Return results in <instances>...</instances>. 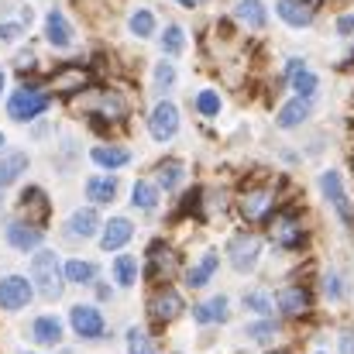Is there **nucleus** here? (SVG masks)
Masks as SVG:
<instances>
[{"label":"nucleus","mask_w":354,"mask_h":354,"mask_svg":"<svg viewBox=\"0 0 354 354\" xmlns=\"http://www.w3.org/2000/svg\"><path fill=\"white\" fill-rule=\"evenodd\" d=\"M183 45H186V35H183V28H179V24H169V28H165V35H162V52H169V55H179V52H183Z\"/></svg>","instance_id":"obj_34"},{"label":"nucleus","mask_w":354,"mask_h":354,"mask_svg":"<svg viewBox=\"0 0 354 354\" xmlns=\"http://www.w3.org/2000/svg\"><path fill=\"white\" fill-rule=\"evenodd\" d=\"M313 114V104H310V97H299V100H289L282 111H279V127H296V124H303V120Z\"/></svg>","instance_id":"obj_15"},{"label":"nucleus","mask_w":354,"mask_h":354,"mask_svg":"<svg viewBox=\"0 0 354 354\" xmlns=\"http://www.w3.org/2000/svg\"><path fill=\"white\" fill-rule=\"evenodd\" d=\"M148 313H151V320L169 324V320H176V317L183 313V296H179L176 289H158V292L151 296V303H148Z\"/></svg>","instance_id":"obj_9"},{"label":"nucleus","mask_w":354,"mask_h":354,"mask_svg":"<svg viewBox=\"0 0 354 354\" xmlns=\"http://www.w3.org/2000/svg\"><path fill=\"white\" fill-rule=\"evenodd\" d=\"M196 111H200L203 118H214V114H221V93H214V90H203V93L196 97Z\"/></svg>","instance_id":"obj_36"},{"label":"nucleus","mask_w":354,"mask_h":354,"mask_svg":"<svg viewBox=\"0 0 354 354\" xmlns=\"http://www.w3.org/2000/svg\"><path fill=\"white\" fill-rule=\"evenodd\" d=\"M90 158H93L97 165H104V169H120V165L131 162L127 148H118V145H97V148L90 151Z\"/></svg>","instance_id":"obj_18"},{"label":"nucleus","mask_w":354,"mask_h":354,"mask_svg":"<svg viewBox=\"0 0 354 354\" xmlns=\"http://www.w3.org/2000/svg\"><path fill=\"white\" fill-rule=\"evenodd\" d=\"M279 17L292 28H306L313 21V3H303V0H279Z\"/></svg>","instance_id":"obj_13"},{"label":"nucleus","mask_w":354,"mask_h":354,"mask_svg":"<svg viewBox=\"0 0 354 354\" xmlns=\"http://www.w3.org/2000/svg\"><path fill=\"white\" fill-rule=\"evenodd\" d=\"M62 354H69V351H62Z\"/></svg>","instance_id":"obj_48"},{"label":"nucleus","mask_w":354,"mask_h":354,"mask_svg":"<svg viewBox=\"0 0 354 354\" xmlns=\"http://www.w3.org/2000/svg\"><path fill=\"white\" fill-rule=\"evenodd\" d=\"M176 268H179V254H176L169 244L155 241V244L148 248V275H151V279H169Z\"/></svg>","instance_id":"obj_8"},{"label":"nucleus","mask_w":354,"mask_h":354,"mask_svg":"<svg viewBox=\"0 0 354 354\" xmlns=\"http://www.w3.org/2000/svg\"><path fill=\"white\" fill-rule=\"evenodd\" d=\"M148 127H151V138H155V141H169V138H176V131H179V107L169 104V100H162V104L151 111Z\"/></svg>","instance_id":"obj_5"},{"label":"nucleus","mask_w":354,"mask_h":354,"mask_svg":"<svg viewBox=\"0 0 354 354\" xmlns=\"http://www.w3.org/2000/svg\"><path fill=\"white\" fill-rule=\"evenodd\" d=\"M7 111H10V118L14 120H31V118H38V114L48 111V97L38 93V90L21 86V90L10 93V107H7Z\"/></svg>","instance_id":"obj_4"},{"label":"nucleus","mask_w":354,"mask_h":354,"mask_svg":"<svg viewBox=\"0 0 354 354\" xmlns=\"http://www.w3.org/2000/svg\"><path fill=\"white\" fill-rule=\"evenodd\" d=\"M86 86V73L83 69H66V73H59L55 80H52V90L55 93H76V90H83Z\"/></svg>","instance_id":"obj_27"},{"label":"nucleus","mask_w":354,"mask_h":354,"mask_svg":"<svg viewBox=\"0 0 354 354\" xmlns=\"http://www.w3.org/2000/svg\"><path fill=\"white\" fill-rule=\"evenodd\" d=\"M227 254H231V265L237 272H248L258 261V254H261V241L254 234H237L231 241V248H227Z\"/></svg>","instance_id":"obj_7"},{"label":"nucleus","mask_w":354,"mask_h":354,"mask_svg":"<svg viewBox=\"0 0 354 354\" xmlns=\"http://www.w3.org/2000/svg\"><path fill=\"white\" fill-rule=\"evenodd\" d=\"M45 38H48L52 45H59V48H66V45L73 41V28H69V21H66L59 10H52V14L45 17Z\"/></svg>","instance_id":"obj_16"},{"label":"nucleus","mask_w":354,"mask_h":354,"mask_svg":"<svg viewBox=\"0 0 354 354\" xmlns=\"http://www.w3.org/2000/svg\"><path fill=\"white\" fill-rule=\"evenodd\" d=\"M7 244H14L17 251H31L41 244V227L38 224H24V221H14L7 227Z\"/></svg>","instance_id":"obj_12"},{"label":"nucleus","mask_w":354,"mask_h":354,"mask_svg":"<svg viewBox=\"0 0 354 354\" xmlns=\"http://www.w3.org/2000/svg\"><path fill=\"white\" fill-rule=\"evenodd\" d=\"M0 93H3V69H0Z\"/></svg>","instance_id":"obj_46"},{"label":"nucleus","mask_w":354,"mask_h":354,"mask_svg":"<svg viewBox=\"0 0 354 354\" xmlns=\"http://www.w3.org/2000/svg\"><path fill=\"white\" fill-rule=\"evenodd\" d=\"M268 237L282 248H299L306 241V231H303V221L292 210H275L272 221H268Z\"/></svg>","instance_id":"obj_2"},{"label":"nucleus","mask_w":354,"mask_h":354,"mask_svg":"<svg viewBox=\"0 0 354 354\" xmlns=\"http://www.w3.org/2000/svg\"><path fill=\"white\" fill-rule=\"evenodd\" d=\"M24 169H28V155L24 151H10L7 158H0V186H10Z\"/></svg>","instance_id":"obj_24"},{"label":"nucleus","mask_w":354,"mask_h":354,"mask_svg":"<svg viewBox=\"0 0 354 354\" xmlns=\"http://www.w3.org/2000/svg\"><path fill=\"white\" fill-rule=\"evenodd\" d=\"M0 148H3V134H0Z\"/></svg>","instance_id":"obj_47"},{"label":"nucleus","mask_w":354,"mask_h":354,"mask_svg":"<svg viewBox=\"0 0 354 354\" xmlns=\"http://www.w3.org/2000/svg\"><path fill=\"white\" fill-rule=\"evenodd\" d=\"M214 272H217V254H214V251H207V254H203V261H200L196 268H189V272H186V282H189L193 289H200V286H207V282L214 279Z\"/></svg>","instance_id":"obj_22"},{"label":"nucleus","mask_w":354,"mask_h":354,"mask_svg":"<svg viewBox=\"0 0 354 354\" xmlns=\"http://www.w3.org/2000/svg\"><path fill=\"white\" fill-rule=\"evenodd\" d=\"M183 183V162H165L162 169H158V189H176Z\"/></svg>","instance_id":"obj_31"},{"label":"nucleus","mask_w":354,"mask_h":354,"mask_svg":"<svg viewBox=\"0 0 354 354\" xmlns=\"http://www.w3.org/2000/svg\"><path fill=\"white\" fill-rule=\"evenodd\" d=\"M86 196H90L93 203H114V200H118V179H111V176L90 179V183H86Z\"/></svg>","instance_id":"obj_20"},{"label":"nucleus","mask_w":354,"mask_h":354,"mask_svg":"<svg viewBox=\"0 0 354 354\" xmlns=\"http://www.w3.org/2000/svg\"><path fill=\"white\" fill-rule=\"evenodd\" d=\"M131 231H134V227H131V221L114 217V221L107 224V231H104V244H100V248H104V251H120V248L131 241Z\"/></svg>","instance_id":"obj_17"},{"label":"nucleus","mask_w":354,"mask_h":354,"mask_svg":"<svg viewBox=\"0 0 354 354\" xmlns=\"http://www.w3.org/2000/svg\"><path fill=\"white\" fill-rule=\"evenodd\" d=\"M97 227H100V217L93 210H76L69 217V234H76V237H93Z\"/></svg>","instance_id":"obj_23"},{"label":"nucleus","mask_w":354,"mask_h":354,"mask_svg":"<svg viewBox=\"0 0 354 354\" xmlns=\"http://www.w3.org/2000/svg\"><path fill=\"white\" fill-rule=\"evenodd\" d=\"M275 334V324L272 320H261V324H251L248 327V337H254V341H268Z\"/></svg>","instance_id":"obj_41"},{"label":"nucleus","mask_w":354,"mask_h":354,"mask_svg":"<svg viewBox=\"0 0 354 354\" xmlns=\"http://www.w3.org/2000/svg\"><path fill=\"white\" fill-rule=\"evenodd\" d=\"M241 214L244 221H265L275 214V193L272 189H248L241 196Z\"/></svg>","instance_id":"obj_6"},{"label":"nucleus","mask_w":354,"mask_h":354,"mask_svg":"<svg viewBox=\"0 0 354 354\" xmlns=\"http://www.w3.org/2000/svg\"><path fill=\"white\" fill-rule=\"evenodd\" d=\"M28 299H31V282L28 279H21V275L0 279V306L3 310H21V306H28Z\"/></svg>","instance_id":"obj_10"},{"label":"nucleus","mask_w":354,"mask_h":354,"mask_svg":"<svg viewBox=\"0 0 354 354\" xmlns=\"http://www.w3.org/2000/svg\"><path fill=\"white\" fill-rule=\"evenodd\" d=\"M131 203L141 207V210H155V207H158V186H151V183H134Z\"/></svg>","instance_id":"obj_29"},{"label":"nucleus","mask_w":354,"mask_h":354,"mask_svg":"<svg viewBox=\"0 0 354 354\" xmlns=\"http://www.w3.org/2000/svg\"><path fill=\"white\" fill-rule=\"evenodd\" d=\"M21 210H24V214H35L38 224H45V217H48V200H45V193H41L38 186H31V189L21 196Z\"/></svg>","instance_id":"obj_25"},{"label":"nucleus","mask_w":354,"mask_h":354,"mask_svg":"<svg viewBox=\"0 0 354 354\" xmlns=\"http://www.w3.org/2000/svg\"><path fill=\"white\" fill-rule=\"evenodd\" d=\"M320 189H324V196L330 200V207L337 210V217L351 227V224H354V203L348 200V193H344L341 172H337V169H327V172L320 176Z\"/></svg>","instance_id":"obj_3"},{"label":"nucleus","mask_w":354,"mask_h":354,"mask_svg":"<svg viewBox=\"0 0 354 354\" xmlns=\"http://www.w3.org/2000/svg\"><path fill=\"white\" fill-rule=\"evenodd\" d=\"M279 310H282L286 317H299V313H306V310H310V292L299 289V286L282 289V296H279Z\"/></svg>","instance_id":"obj_14"},{"label":"nucleus","mask_w":354,"mask_h":354,"mask_svg":"<svg viewBox=\"0 0 354 354\" xmlns=\"http://www.w3.org/2000/svg\"><path fill=\"white\" fill-rule=\"evenodd\" d=\"M337 35H354V14H344L337 21Z\"/></svg>","instance_id":"obj_43"},{"label":"nucleus","mask_w":354,"mask_h":354,"mask_svg":"<svg viewBox=\"0 0 354 354\" xmlns=\"http://www.w3.org/2000/svg\"><path fill=\"white\" fill-rule=\"evenodd\" d=\"M193 317H196L200 324H221V320L227 317V299H224V296H214V299L200 303V306L193 310Z\"/></svg>","instance_id":"obj_21"},{"label":"nucleus","mask_w":354,"mask_h":354,"mask_svg":"<svg viewBox=\"0 0 354 354\" xmlns=\"http://www.w3.org/2000/svg\"><path fill=\"white\" fill-rule=\"evenodd\" d=\"M176 3H183V7H196L200 0H176Z\"/></svg>","instance_id":"obj_45"},{"label":"nucleus","mask_w":354,"mask_h":354,"mask_svg":"<svg viewBox=\"0 0 354 354\" xmlns=\"http://www.w3.org/2000/svg\"><path fill=\"white\" fill-rule=\"evenodd\" d=\"M292 86H296L299 97H313V90H317V76H313L310 69H299V73L292 76Z\"/></svg>","instance_id":"obj_38"},{"label":"nucleus","mask_w":354,"mask_h":354,"mask_svg":"<svg viewBox=\"0 0 354 354\" xmlns=\"http://www.w3.org/2000/svg\"><path fill=\"white\" fill-rule=\"evenodd\" d=\"M62 272H66L69 282H93V279H97V265H93V261H80V258L66 261Z\"/></svg>","instance_id":"obj_28"},{"label":"nucleus","mask_w":354,"mask_h":354,"mask_svg":"<svg viewBox=\"0 0 354 354\" xmlns=\"http://www.w3.org/2000/svg\"><path fill=\"white\" fill-rule=\"evenodd\" d=\"M73 330L80 337H100L104 334V317L93 310V306H73Z\"/></svg>","instance_id":"obj_11"},{"label":"nucleus","mask_w":354,"mask_h":354,"mask_svg":"<svg viewBox=\"0 0 354 354\" xmlns=\"http://www.w3.org/2000/svg\"><path fill=\"white\" fill-rule=\"evenodd\" d=\"M172 86H176V69H172L169 62H158V66H155V90H158V93H169Z\"/></svg>","instance_id":"obj_35"},{"label":"nucleus","mask_w":354,"mask_h":354,"mask_svg":"<svg viewBox=\"0 0 354 354\" xmlns=\"http://www.w3.org/2000/svg\"><path fill=\"white\" fill-rule=\"evenodd\" d=\"M100 114H104V118H111V120H120L124 114H127V107H124V100H120V97L107 93V97L100 100Z\"/></svg>","instance_id":"obj_37"},{"label":"nucleus","mask_w":354,"mask_h":354,"mask_svg":"<svg viewBox=\"0 0 354 354\" xmlns=\"http://www.w3.org/2000/svg\"><path fill=\"white\" fill-rule=\"evenodd\" d=\"M21 35H24V28H21V24H14V21L0 24V41H14V38H21Z\"/></svg>","instance_id":"obj_42"},{"label":"nucleus","mask_w":354,"mask_h":354,"mask_svg":"<svg viewBox=\"0 0 354 354\" xmlns=\"http://www.w3.org/2000/svg\"><path fill=\"white\" fill-rule=\"evenodd\" d=\"M341 354H354V330L341 334Z\"/></svg>","instance_id":"obj_44"},{"label":"nucleus","mask_w":354,"mask_h":354,"mask_svg":"<svg viewBox=\"0 0 354 354\" xmlns=\"http://www.w3.org/2000/svg\"><path fill=\"white\" fill-rule=\"evenodd\" d=\"M324 296L327 299H344V279L337 272H327L324 275Z\"/></svg>","instance_id":"obj_39"},{"label":"nucleus","mask_w":354,"mask_h":354,"mask_svg":"<svg viewBox=\"0 0 354 354\" xmlns=\"http://www.w3.org/2000/svg\"><path fill=\"white\" fill-rule=\"evenodd\" d=\"M127 351L131 354H155V344H151V337H148L141 327H131V330H127Z\"/></svg>","instance_id":"obj_32"},{"label":"nucleus","mask_w":354,"mask_h":354,"mask_svg":"<svg viewBox=\"0 0 354 354\" xmlns=\"http://www.w3.org/2000/svg\"><path fill=\"white\" fill-rule=\"evenodd\" d=\"M62 265H59V258H55V251H38L35 254V261H31V279H35V286H38V292L45 296V299H59V292H62Z\"/></svg>","instance_id":"obj_1"},{"label":"nucleus","mask_w":354,"mask_h":354,"mask_svg":"<svg viewBox=\"0 0 354 354\" xmlns=\"http://www.w3.org/2000/svg\"><path fill=\"white\" fill-rule=\"evenodd\" d=\"M35 341L38 344H59L62 341V324L55 317H38L35 320Z\"/></svg>","instance_id":"obj_26"},{"label":"nucleus","mask_w":354,"mask_h":354,"mask_svg":"<svg viewBox=\"0 0 354 354\" xmlns=\"http://www.w3.org/2000/svg\"><path fill=\"white\" fill-rule=\"evenodd\" d=\"M151 31H155V14H151V10H134V14H131V35L148 38Z\"/></svg>","instance_id":"obj_33"},{"label":"nucleus","mask_w":354,"mask_h":354,"mask_svg":"<svg viewBox=\"0 0 354 354\" xmlns=\"http://www.w3.org/2000/svg\"><path fill=\"white\" fill-rule=\"evenodd\" d=\"M234 17L241 21V24H248V28H265V21H268L261 0H241V3L234 7Z\"/></svg>","instance_id":"obj_19"},{"label":"nucleus","mask_w":354,"mask_h":354,"mask_svg":"<svg viewBox=\"0 0 354 354\" xmlns=\"http://www.w3.org/2000/svg\"><path fill=\"white\" fill-rule=\"evenodd\" d=\"M114 279H118V286H134V279H138V261H134L131 254H120L118 261H114Z\"/></svg>","instance_id":"obj_30"},{"label":"nucleus","mask_w":354,"mask_h":354,"mask_svg":"<svg viewBox=\"0 0 354 354\" xmlns=\"http://www.w3.org/2000/svg\"><path fill=\"white\" fill-rule=\"evenodd\" d=\"M244 306H248V310H254V313H261V317H268V313L275 310V303H272L265 292H251V296L244 299Z\"/></svg>","instance_id":"obj_40"}]
</instances>
